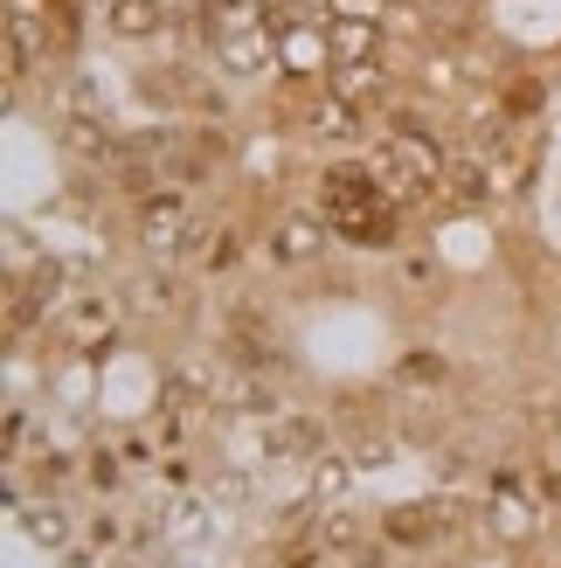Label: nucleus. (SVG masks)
I'll return each instance as SVG.
<instances>
[{"instance_id": "obj_12", "label": "nucleus", "mask_w": 561, "mask_h": 568, "mask_svg": "<svg viewBox=\"0 0 561 568\" xmlns=\"http://www.w3.org/2000/svg\"><path fill=\"white\" fill-rule=\"evenodd\" d=\"M202 28L222 42V36H243L257 28V0H202Z\"/></svg>"}, {"instance_id": "obj_11", "label": "nucleus", "mask_w": 561, "mask_h": 568, "mask_svg": "<svg viewBox=\"0 0 561 568\" xmlns=\"http://www.w3.org/2000/svg\"><path fill=\"white\" fill-rule=\"evenodd\" d=\"M305 534H313V541H319L326 555H354V548H368V527H360L354 514H319Z\"/></svg>"}, {"instance_id": "obj_18", "label": "nucleus", "mask_w": 561, "mask_h": 568, "mask_svg": "<svg viewBox=\"0 0 561 568\" xmlns=\"http://www.w3.org/2000/svg\"><path fill=\"white\" fill-rule=\"evenodd\" d=\"M402 375H409V382H424V388H443V361H437V354H424V361H409Z\"/></svg>"}, {"instance_id": "obj_7", "label": "nucleus", "mask_w": 561, "mask_h": 568, "mask_svg": "<svg viewBox=\"0 0 561 568\" xmlns=\"http://www.w3.org/2000/svg\"><path fill=\"white\" fill-rule=\"evenodd\" d=\"M326 444H333L326 416H285L271 430V458H326Z\"/></svg>"}, {"instance_id": "obj_17", "label": "nucleus", "mask_w": 561, "mask_h": 568, "mask_svg": "<svg viewBox=\"0 0 561 568\" xmlns=\"http://www.w3.org/2000/svg\"><path fill=\"white\" fill-rule=\"evenodd\" d=\"M285 63H292V70L319 63V36H292V42H285Z\"/></svg>"}, {"instance_id": "obj_1", "label": "nucleus", "mask_w": 561, "mask_h": 568, "mask_svg": "<svg viewBox=\"0 0 561 568\" xmlns=\"http://www.w3.org/2000/svg\"><path fill=\"white\" fill-rule=\"evenodd\" d=\"M375 534L388 548H409V555H424V548H443L458 534V506L451 499H409V506H388V514L375 520Z\"/></svg>"}, {"instance_id": "obj_9", "label": "nucleus", "mask_w": 561, "mask_h": 568, "mask_svg": "<svg viewBox=\"0 0 561 568\" xmlns=\"http://www.w3.org/2000/svg\"><path fill=\"white\" fill-rule=\"evenodd\" d=\"M104 21L119 42H153L166 28V0H104Z\"/></svg>"}, {"instance_id": "obj_16", "label": "nucleus", "mask_w": 561, "mask_h": 568, "mask_svg": "<svg viewBox=\"0 0 561 568\" xmlns=\"http://www.w3.org/2000/svg\"><path fill=\"white\" fill-rule=\"evenodd\" d=\"M347 478H354V471H347L340 458H319V478H313V486H319V499H340V493H347Z\"/></svg>"}, {"instance_id": "obj_3", "label": "nucleus", "mask_w": 561, "mask_h": 568, "mask_svg": "<svg viewBox=\"0 0 561 568\" xmlns=\"http://www.w3.org/2000/svg\"><path fill=\"white\" fill-rule=\"evenodd\" d=\"M187 222H194V209H187L181 187H153V194H139V202H132V230H139L146 250H181Z\"/></svg>"}, {"instance_id": "obj_10", "label": "nucleus", "mask_w": 561, "mask_h": 568, "mask_svg": "<svg viewBox=\"0 0 561 568\" xmlns=\"http://www.w3.org/2000/svg\"><path fill=\"white\" fill-rule=\"evenodd\" d=\"M181 298H187L181 271H139V277L125 284V305H132V312H181Z\"/></svg>"}, {"instance_id": "obj_2", "label": "nucleus", "mask_w": 561, "mask_h": 568, "mask_svg": "<svg viewBox=\"0 0 561 568\" xmlns=\"http://www.w3.org/2000/svg\"><path fill=\"white\" fill-rule=\"evenodd\" d=\"M326 236H333L326 209H285V215L271 222V236H264V257H271L277 271H305V264H319Z\"/></svg>"}, {"instance_id": "obj_8", "label": "nucleus", "mask_w": 561, "mask_h": 568, "mask_svg": "<svg viewBox=\"0 0 561 568\" xmlns=\"http://www.w3.org/2000/svg\"><path fill=\"white\" fill-rule=\"evenodd\" d=\"M21 534L35 548H70L76 541V520H70V506L55 499V493H42L35 506H21Z\"/></svg>"}, {"instance_id": "obj_20", "label": "nucleus", "mask_w": 561, "mask_h": 568, "mask_svg": "<svg viewBox=\"0 0 561 568\" xmlns=\"http://www.w3.org/2000/svg\"><path fill=\"white\" fill-rule=\"evenodd\" d=\"M83 471H91V478H98V486H119V465H111V458H104V450H83Z\"/></svg>"}, {"instance_id": "obj_19", "label": "nucleus", "mask_w": 561, "mask_h": 568, "mask_svg": "<svg viewBox=\"0 0 561 568\" xmlns=\"http://www.w3.org/2000/svg\"><path fill=\"white\" fill-rule=\"evenodd\" d=\"M119 541H125V527L111 520V514H98V520H91V548H119Z\"/></svg>"}, {"instance_id": "obj_15", "label": "nucleus", "mask_w": 561, "mask_h": 568, "mask_svg": "<svg viewBox=\"0 0 561 568\" xmlns=\"http://www.w3.org/2000/svg\"><path fill=\"white\" fill-rule=\"evenodd\" d=\"M486 520H492V534H499V541H513V534H527V506H520V493H513V486H499V493H492V506H486Z\"/></svg>"}, {"instance_id": "obj_13", "label": "nucleus", "mask_w": 561, "mask_h": 568, "mask_svg": "<svg viewBox=\"0 0 561 568\" xmlns=\"http://www.w3.org/2000/svg\"><path fill=\"white\" fill-rule=\"evenodd\" d=\"M222 70H236V77L271 70V42L257 36V28H243V36H222Z\"/></svg>"}, {"instance_id": "obj_5", "label": "nucleus", "mask_w": 561, "mask_h": 568, "mask_svg": "<svg viewBox=\"0 0 561 568\" xmlns=\"http://www.w3.org/2000/svg\"><path fill=\"white\" fill-rule=\"evenodd\" d=\"M63 339L76 354H104L119 339V298H70L63 305Z\"/></svg>"}, {"instance_id": "obj_4", "label": "nucleus", "mask_w": 561, "mask_h": 568, "mask_svg": "<svg viewBox=\"0 0 561 568\" xmlns=\"http://www.w3.org/2000/svg\"><path fill=\"white\" fill-rule=\"evenodd\" d=\"M333 236H347L360 250H388L402 236V215H396V194H375V202H354V209H333Z\"/></svg>"}, {"instance_id": "obj_14", "label": "nucleus", "mask_w": 561, "mask_h": 568, "mask_svg": "<svg viewBox=\"0 0 561 568\" xmlns=\"http://www.w3.org/2000/svg\"><path fill=\"white\" fill-rule=\"evenodd\" d=\"M63 146L83 160V153H91V160H111V132L98 125V119H83V111H70V119H63Z\"/></svg>"}, {"instance_id": "obj_6", "label": "nucleus", "mask_w": 561, "mask_h": 568, "mask_svg": "<svg viewBox=\"0 0 561 568\" xmlns=\"http://www.w3.org/2000/svg\"><path fill=\"white\" fill-rule=\"evenodd\" d=\"M230 326H236V361H243V367H277V361H285V339L271 333L264 312L236 305V312H230Z\"/></svg>"}]
</instances>
